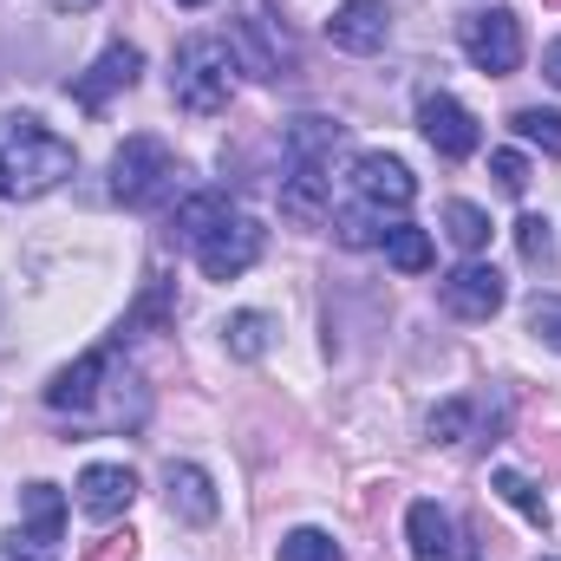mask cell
<instances>
[{
    "mask_svg": "<svg viewBox=\"0 0 561 561\" xmlns=\"http://www.w3.org/2000/svg\"><path fill=\"white\" fill-rule=\"evenodd\" d=\"M490 170H496L503 196H523V190H529V163H523L516 150H496V157H490Z\"/></svg>",
    "mask_w": 561,
    "mask_h": 561,
    "instance_id": "f1b7e54d",
    "label": "cell"
},
{
    "mask_svg": "<svg viewBox=\"0 0 561 561\" xmlns=\"http://www.w3.org/2000/svg\"><path fill=\"white\" fill-rule=\"evenodd\" d=\"M72 163H79V150L59 131H46L39 118H26V112L0 118V196L7 203H33V196L59 190L72 176Z\"/></svg>",
    "mask_w": 561,
    "mask_h": 561,
    "instance_id": "6da1fadb",
    "label": "cell"
},
{
    "mask_svg": "<svg viewBox=\"0 0 561 561\" xmlns=\"http://www.w3.org/2000/svg\"><path fill=\"white\" fill-rule=\"evenodd\" d=\"M529 333L561 353V300H536V307H529Z\"/></svg>",
    "mask_w": 561,
    "mask_h": 561,
    "instance_id": "f546056e",
    "label": "cell"
},
{
    "mask_svg": "<svg viewBox=\"0 0 561 561\" xmlns=\"http://www.w3.org/2000/svg\"><path fill=\"white\" fill-rule=\"evenodd\" d=\"M516 242H523V255H529V262H549V255H556L549 216H523V222H516Z\"/></svg>",
    "mask_w": 561,
    "mask_h": 561,
    "instance_id": "83f0119b",
    "label": "cell"
},
{
    "mask_svg": "<svg viewBox=\"0 0 561 561\" xmlns=\"http://www.w3.org/2000/svg\"><path fill=\"white\" fill-rule=\"evenodd\" d=\"M46 7H59V13H92L99 0H46Z\"/></svg>",
    "mask_w": 561,
    "mask_h": 561,
    "instance_id": "1f68e13d",
    "label": "cell"
},
{
    "mask_svg": "<svg viewBox=\"0 0 561 561\" xmlns=\"http://www.w3.org/2000/svg\"><path fill=\"white\" fill-rule=\"evenodd\" d=\"M431 437H437V444H463V437H470V399H444V405L431 412Z\"/></svg>",
    "mask_w": 561,
    "mask_h": 561,
    "instance_id": "4316f807",
    "label": "cell"
},
{
    "mask_svg": "<svg viewBox=\"0 0 561 561\" xmlns=\"http://www.w3.org/2000/svg\"><path fill=\"white\" fill-rule=\"evenodd\" d=\"M236 72H242L236 46H229V39H216V33H196V39H183V46H176L170 99H176L190 118H216V112H229V99H236Z\"/></svg>",
    "mask_w": 561,
    "mask_h": 561,
    "instance_id": "7a4b0ae2",
    "label": "cell"
},
{
    "mask_svg": "<svg viewBox=\"0 0 561 561\" xmlns=\"http://www.w3.org/2000/svg\"><path fill=\"white\" fill-rule=\"evenodd\" d=\"M262 242H268V236H262V222L236 209L222 229H209V236L196 242V268H203L209 280H236V275H249V268L262 262Z\"/></svg>",
    "mask_w": 561,
    "mask_h": 561,
    "instance_id": "52a82bcc",
    "label": "cell"
},
{
    "mask_svg": "<svg viewBox=\"0 0 561 561\" xmlns=\"http://www.w3.org/2000/svg\"><path fill=\"white\" fill-rule=\"evenodd\" d=\"M72 496H79V510H85L92 523H118V516L131 510V496H138V477H131L125 463H85Z\"/></svg>",
    "mask_w": 561,
    "mask_h": 561,
    "instance_id": "7c38bea8",
    "label": "cell"
},
{
    "mask_svg": "<svg viewBox=\"0 0 561 561\" xmlns=\"http://www.w3.org/2000/svg\"><path fill=\"white\" fill-rule=\"evenodd\" d=\"M176 7H203V0H176Z\"/></svg>",
    "mask_w": 561,
    "mask_h": 561,
    "instance_id": "d6a6232c",
    "label": "cell"
},
{
    "mask_svg": "<svg viewBox=\"0 0 561 561\" xmlns=\"http://www.w3.org/2000/svg\"><path fill=\"white\" fill-rule=\"evenodd\" d=\"M236 59L255 72V79H287L294 72V46L280 33V20L262 0H242V20H236Z\"/></svg>",
    "mask_w": 561,
    "mask_h": 561,
    "instance_id": "8992f818",
    "label": "cell"
},
{
    "mask_svg": "<svg viewBox=\"0 0 561 561\" xmlns=\"http://www.w3.org/2000/svg\"><path fill=\"white\" fill-rule=\"evenodd\" d=\"M327 39L340 46V53H386V39H392V13H386V0H340L333 13H327Z\"/></svg>",
    "mask_w": 561,
    "mask_h": 561,
    "instance_id": "30bf717a",
    "label": "cell"
},
{
    "mask_svg": "<svg viewBox=\"0 0 561 561\" xmlns=\"http://www.w3.org/2000/svg\"><path fill=\"white\" fill-rule=\"evenodd\" d=\"M163 496H170V516H183V523H216V510H222L203 463H163Z\"/></svg>",
    "mask_w": 561,
    "mask_h": 561,
    "instance_id": "9a60e30c",
    "label": "cell"
},
{
    "mask_svg": "<svg viewBox=\"0 0 561 561\" xmlns=\"http://www.w3.org/2000/svg\"><path fill=\"white\" fill-rule=\"evenodd\" d=\"M516 138H529V144H542L549 157H561V112H542V105H523L516 118Z\"/></svg>",
    "mask_w": 561,
    "mask_h": 561,
    "instance_id": "d4e9b609",
    "label": "cell"
},
{
    "mask_svg": "<svg viewBox=\"0 0 561 561\" xmlns=\"http://www.w3.org/2000/svg\"><path fill=\"white\" fill-rule=\"evenodd\" d=\"M176 190V157L163 138H125L118 157H112V196L131 203V209H157L163 196Z\"/></svg>",
    "mask_w": 561,
    "mask_h": 561,
    "instance_id": "3957f363",
    "label": "cell"
},
{
    "mask_svg": "<svg viewBox=\"0 0 561 561\" xmlns=\"http://www.w3.org/2000/svg\"><path fill=\"white\" fill-rule=\"evenodd\" d=\"M280 561H346V556H340V542L327 529H287L280 536Z\"/></svg>",
    "mask_w": 561,
    "mask_h": 561,
    "instance_id": "cb8c5ba5",
    "label": "cell"
},
{
    "mask_svg": "<svg viewBox=\"0 0 561 561\" xmlns=\"http://www.w3.org/2000/svg\"><path fill=\"white\" fill-rule=\"evenodd\" d=\"M333 163H294L287 183H280V216L294 222H327L333 216Z\"/></svg>",
    "mask_w": 561,
    "mask_h": 561,
    "instance_id": "5bb4252c",
    "label": "cell"
},
{
    "mask_svg": "<svg viewBox=\"0 0 561 561\" xmlns=\"http://www.w3.org/2000/svg\"><path fill=\"white\" fill-rule=\"evenodd\" d=\"M0 561H59V542L39 529H0Z\"/></svg>",
    "mask_w": 561,
    "mask_h": 561,
    "instance_id": "484cf974",
    "label": "cell"
},
{
    "mask_svg": "<svg viewBox=\"0 0 561 561\" xmlns=\"http://www.w3.org/2000/svg\"><path fill=\"white\" fill-rule=\"evenodd\" d=\"M542 79H549V85H561V39L542 53Z\"/></svg>",
    "mask_w": 561,
    "mask_h": 561,
    "instance_id": "4dcf8cb0",
    "label": "cell"
},
{
    "mask_svg": "<svg viewBox=\"0 0 561 561\" xmlns=\"http://www.w3.org/2000/svg\"><path fill=\"white\" fill-rule=\"evenodd\" d=\"M112 379H118V346H92L85 359H72V366L46 386V405H53V412H72V419H92L99 399L112 392Z\"/></svg>",
    "mask_w": 561,
    "mask_h": 561,
    "instance_id": "5b68a950",
    "label": "cell"
},
{
    "mask_svg": "<svg viewBox=\"0 0 561 561\" xmlns=\"http://www.w3.org/2000/svg\"><path fill=\"white\" fill-rule=\"evenodd\" d=\"M419 125H424V144H431L444 163H463V157L477 150V138H483V131H477V118H470L450 92H431V99H424Z\"/></svg>",
    "mask_w": 561,
    "mask_h": 561,
    "instance_id": "8fae6325",
    "label": "cell"
},
{
    "mask_svg": "<svg viewBox=\"0 0 561 561\" xmlns=\"http://www.w3.org/2000/svg\"><path fill=\"white\" fill-rule=\"evenodd\" d=\"M353 196L373 209V216H399V209H412V196H419V176L399 163V157H386V150H366V157H353Z\"/></svg>",
    "mask_w": 561,
    "mask_h": 561,
    "instance_id": "ba28073f",
    "label": "cell"
},
{
    "mask_svg": "<svg viewBox=\"0 0 561 561\" xmlns=\"http://www.w3.org/2000/svg\"><path fill=\"white\" fill-rule=\"evenodd\" d=\"M503 275L490 268V262H463V268H450V275L437 280V300L457 313V320H496V307H503Z\"/></svg>",
    "mask_w": 561,
    "mask_h": 561,
    "instance_id": "9c48e42d",
    "label": "cell"
},
{
    "mask_svg": "<svg viewBox=\"0 0 561 561\" xmlns=\"http://www.w3.org/2000/svg\"><path fill=\"white\" fill-rule=\"evenodd\" d=\"M444 236H450L463 255H483V249H490V216H483L477 203H450V209H444Z\"/></svg>",
    "mask_w": 561,
    "mask_h": 561,
    "instance_id": "603a6c76",
    "label": "cell"
},
{
    "mask_svg": "<svg viewBox=\"0 0 561 561\" xmlns=\"http://www.w3.org/2000/svg\"><path fill=\"white\" fill-rule=\"evenodd\" d=\"M405 542H412V561H450L457 542H450V516L437 503H412L405 510Z\"/></svg>",
    "mask_w": 561,
    "mask_h": 561,
    "instance_id": "2e32d148",
    "label": "cell"
},
{
    "mask_svg": "<svg viewBox=\"0 0 561 561\" xmlns=\"http://www.w3.org/2000/svg\"><path fill=\"white\" fill-rule=\"evenodd\" d=\"M229 216H236V203H229L222 190H203V196H190V203L176 209V236H183V242L196 249V242H203L209 229H222Z\"/></svg>",
    "mask_w": 561,
    "mask_h": 561,
    "instance_id": "ac0fdd59",
    "label": "cell"
},
{
    "mask_svg": "<svg viewBox=\"0 0 561 561\" xmlns=\"http://www.w3.org/2000/svg\"><path fill=\"white\" fill-rule=\"evenodd\" d=\"M222 346H229V359H262L275 346V320L268 313H229L222 320Z\"/></svg>",
    "mask_w": 561,
    "mask_h": 561,
    "instance_id": "d6986e66",
    "label": "cell"
},
{
    "mask_svg": "<svg viewBox=\"0 0 561 561\" xmlns=\"http://www.w3.org/2000/svg\"><path fill=\"white\" fill-rule=\"evenodd\" d=\"M457 46H463V59H470L477 72L510 79V72L523 66V20H516L510 7H477V13L457 20Z\"/></svg>",
    "mask_w": 561,
    "mask_h": 561,
    "instance_id": "277c9868",
    "label": "cell"
},
{
    "mask_svg": "<svg viewBox=\"0 0 561 561\" xmlns=\"http://www.w3.org/2000/svg\"><path fill=\"white\" fill-rule=\"evenodd\" d=\"M340 144H346V125H333V118H294L287 125V163H333Z\"/></svg>",
    "mask_w": 561,
    "mask_h": 561,
    "instance_id": "e0dca14e",
    "label": "cell"
},
{
    "mask_svg": "<svg viewBox=\"0 0 561 561\" xmlns=\"http://www.w3.org/2000/svg\"><path fill=\"white\" fill-rule=\"evenodd\" d=\"M379 249H386V262H392L399 275H424V268H431V236L412 229V222H392V229L379 236Z\"/></svg>",
    "mask_w": 561,
    "mask_h": 561,
    "instance_id": "44dd1931",
    "label": "cell"
},
{
    "mask_svg": "<svg viewBox=\"0 0 561 561\" xmlns=\"http://www.w3.org/2000/svg\"><path fill=\"white\" fill-rule=\"evenodd\" d=\"M20 516H26V529H39V536H66V496L53 490V483H26L20 490Z\"/></svg>",
    "mask_w": 561,
    "mask_h": 561,
    "instance_id": "ffe728a7",
    "label": "cell"
},
{
    "mask_svg": "<svg viewBox=\"0 0 561 561\" xmlns=\"http://www.w3.org/2000/svg\"><path fill=\"white\" fill-rule=\"evenodd\" d=\"M490 490H496V496H503L516 516H529L536 529H549V503H542V490H536L523 470H496V477H490Z\"/></svg>",
    "mask_w": 561,
    "mask_h": 561,
    "instance_id": "7402d4cb",
    "label": "cell"
},
{
    "mask_svg": "<svg viewBox=\"0 0 561 561\" xmlns=\"http://www.w3.org/2000/svg\"><path fill=\"white\" fill-rule=\"evenodd\" d=\"M138 72H144L138 46H105V53H99V66L72 85V99H79L85 112H105V99H112V92H131V85H138Z\"/></svg>",
    "mask_w": 561,
    "mask_h": 561,
    "instance_id": "4fadbf2b",
    "label": "cell"
}]
</instances>
